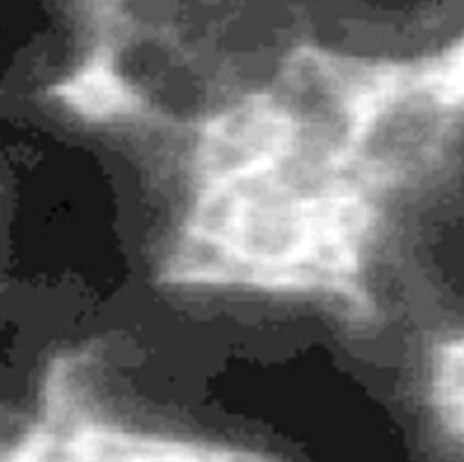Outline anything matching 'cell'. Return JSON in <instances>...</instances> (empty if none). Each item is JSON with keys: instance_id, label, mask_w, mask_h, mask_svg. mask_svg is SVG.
Masks as SVG:
<instances>
[{"instance_id": "cell-1", "label": "cell", "mask_w": 464, "mask_h": 462, "mask_svg": "<svg viewBox=\"0 0 464 462\" xmlns=\"http://www.w3.org/2000/svg\"><path fill=\"white\" fill-rule=\"evenodd\" d=\"M89 415L125 433L317 462L433 399V347L365 299L166 284L71 362Z\"/></svg>"}, {"instance_id": "cell-2", "label": "cell", "mask_w": 464, "mask_h": 462, "mask_svg": "<svg viewBox=\"0 0 464 462\" xmlns=\"http://www.w3.org/2000/svg\"><path fill=\"white\" fill-rule=\"evenodd\" d=\"M198 130L66 93L0 116V290L71 365L161 285L193 217Z\"/></svg>"}, {"instance_id": "cell-3", "label": "cell", "mask_w": 464, "mask_h": 462, "mask_svg": "<svg viewBox=\"0 0 464 462\" xmlns=\"http://www.w3.org/2000/svg\"><path fill=\"white\" fill-rule=\"evenodd\" d=\"M299 50L297 0H109L116 80L134 107L190 130L263 93Z\"/></svg>"}, {"instance_id": "cell-4", "label": "cell", "mask_w": 464, "mask_h": 462, "mask_svg": "<svg viewBox=\"0 0 464 462\" xmlns=\"http://www.w3.org/2000/svg\"><path fill=\"white\" fill-rule=\"evenodd\" d=\"M361 284L362 299L412 338L464 340V107L381 195Z\"/></svg>"}, {"instance_id": "cell-5", "label": "cell", "mask_w": 464, "mask_h": 462, "mask_svg": "<svg viewBox=\"0 0 464 462\" xmlns=\"http://www.w3.org/2000/svg\"><path fill=\"white\" fill-rule=\"evenodd\" d=\"M304 48L358 66L429 62L460 43L464 0H297Z\"/></svg>"}, {"instance_id": "cell-6", "label": "cell", "mask_w": 464, "mask_h": 462, "mask_svg": "<svg viewBox=\"0 0 464 462\" xmlns=\"http://www.w3.org/2000/svg\"><path fill=\"white\" fill-rule=\"evenodd\" d=\"M109 0H0V116L66 93L104 53Z\"/></svg>"}, {"instance_id": "cell-7", "label": "cell", "mask_w": 464, "mask_h": 462, "mask_svg": "<svg viewBox=\"0 0 464 462\" xmlns=\"http://www.w3.org/2000/svg\"><path fill=\"white\" fill-rule=\"evenodd\" d=\"M59 358L32 333L0 290V456L39 426Z\"/></svg>"}, {"instance_id": "cell-8", "label": "cell", "mask_w": 464, "mask_h": 462, "mask_svg": "<svg viewBox=\"0 0 464 462\" xmlns=\"http://www.w3.org/2000/svg\"><path fill=\"white\" fill-rule=\"evenodd\" d=\"M324 462H460V456L438 417L408 426Z\"/></svg>"}]
</instances>
